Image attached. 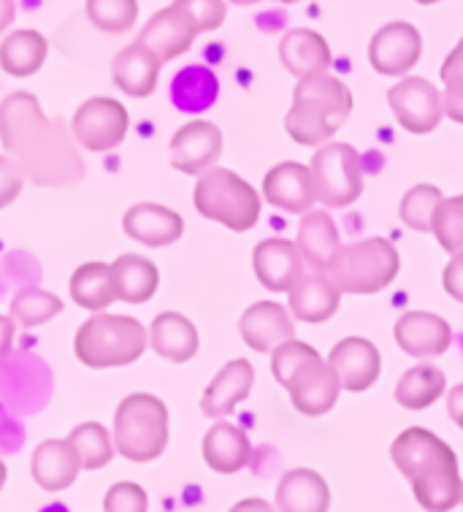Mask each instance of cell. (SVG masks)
<instances>
[{
  "label": "cell",
  "mask_w": 463,
  "mask_h": 512,
  "mask_svg": "<svg viewBox=\"0 0 463 512\" xmlns=\"http://www.w3.org/2000/svg\"><path fill=\"white\" fill-rule=\"evenodd\" d=\"M0 144L36 185H68L84 177V160L60 120L44 114L33 93L0 103Z\"/></svg>",
  "instance_id": "1"
},
{
  "label": "cell",
  "mask_w": 463,
  "mask_h": 512,
  "mask_svg": "<svg viewBox=\"0 0 463 512\" xmlns=\"http://www.w3.org/2000/svg\"><path fill=\"white\" fill-rule=\"evenodd\" d=\"M390 458L412 483L417 504L428 512H450L461 502L463 480L453 447L428 429L412 426L390 445Z\"/></svg>",
  "instance_id": "2"
},
{
  "label": "cell",
  "mask_w": 463,
  "mask_h": 512,
  "mask_svg": "<svg viewBox=\"0 0 463 512\" xmlns=\"http://www.w3.org/2000/svg\"><path fill=\"white\" fill-rule=\"evenodd\" d=\"M352 112V93L334 74L306 76L293 90V106L285 117V131L304 147L328 144Z\"/></svg>",
  "instance_id": "3"
},
{
  "label": "cell",
  "mask_w": 463,
  "mask_h": 512,
  "mask_svg": "<svg viewBox=\"0 0 463 512\" xmlns=\"http://www.w3.org/2000/svg\"><path fill=\"white\" fill-rule=\"evenodd\" d=\"M271 372L279 385L288 388L293 407L309 418L334 410L339 393L344 391L334 366L323 361L315 347L298 339H290L271 353Z\"/></svg>",
  "instance_id": "4"
},
{
  "label": "cell",
  "mask_w": 463,
  "mask_h": 512,
  "mask_svg": "<svg viewBox=\"0 0 463 512\" xmlns=\"http://www.w3.org/2000/svg\"><path fill=\"white\" fill-rule=\"evenodd\" d=\"M149 347V331L136 317L95 312L74 339V353L90 369H120L139 361Z\"/></svg>",
  "instance_id": "5"
},
{
  "label": "cell",
  "mask_w": 463,
  "mask_h": 512,
  "mask_svg": "<svg viewBox=\"0 0 463 512\" xmlns=\"http://www.w3.org/2000/svg\"><path fill=\"white\" fill-rule=\"evenodd\" d=\"M112 439L122 458L155 461L168 447V407L152 393H130L114 412Z\"/></svg>",
  "instance_id": "6"
},
{
  "label": "cell",
  "mask_w": 463,
  "mask_h": 512,
  "mask_svg": "<svg viewBox=\"0 0 463 512\" xmlns=\"http://www.w3.org/2000/svg\"><path fill=\"white\" fill-rule=\"evenodd\" d=\"M399 269L401 258L393 242L374 236L342 247L325 274L339 288V293L369 296L388 288L399 277Z\"/></svg>",
  "instance_id": "7"
},
{
  "label": "cell",
  "mask_w": 463,
  "mask_h": 512,
  "mask_svg": "<svg viewBox=\"0 0 463 512\" xmlns=\"http://www.w3.org/2000/svg\"><path fill=\"white\" fill-rule=\"evenodd\" d=\"M193 201L198 215L236 233L255 228L260 217V196L255 187L228 168H209L206 174H201Z\"/></svg>",
  "instance_id": "8"
},
{
  "label": "cell",
  "mask_w": 463,
  "mask_h": 512,
  "mask_svg": "<svg viewBox=\"0 0 463 512\" xmlns=\"http://www.w3.org/2000/svg\"><path fill=\"white\" fill-rule=\"evenodd\" d=\"M312 182H315L317 201L325 206H350L363 193V163L361 155L344 144V141H328L317 149L312 158Z\"/></svg>",
  "instance_id": "9"
},
{
  "label": "cell",
  "mask_w": 463,
  "mask_h": 512,
  "mask_svg": "<svg viewBox=\"0 0 463 512\" xmlns=\"http://www.w3.org/2000/svg\"><path fill=\"white\" fill-rule=\"evenodd\" d=\"M130 128V114L117 98H90L84 101L71 122V136L87 152H109L125 141Z\"/></svg>",
  "instance_id": "10"
},
{
  "label": "cell",
  "mask_w": 463,
  "mask_h": 512,
  "mask_svg": "<svg viewBox=\"0 0 463 512\" xmlns=\"http://www.w3.org/2000/svg\"><path fill=\"white\" fill-rule=\"evenodd\" d=\"M388 103L393 117L399 120L404 131L423 136L431 133L445 117L442 93L423 76H407L399 84H393L388 93Z\"/></svg>",
  "instance_id": "11"
},
{
  "label": "cell",
  "mask_w": 463,
  "mask_h": 512,
  "mask_svg": "<svg viewBox=\"0 0 463 512\" xmlns=\"http://www.w3.org/2000/svg\"><path fill=\"white\" fill-rule=\"evenodd\" d=\"M423 55V36L409 22H390L371 36L369 63L382 76H404Z\"/></svg>",
  "instance_id": "12"
},
{
  "label": "cell",
  "mask_w": 463,
  "mask_h": 512,
  "mask_svg": "<svg viewBox=\"0 0 463 512\" xmlns=\"http://www.w3.org/2000/svg\"><path fill=\"white\" fill-rule=\"evenodd\" d=\"M223 155V131L206 120H193L182 125L171 139V166L190 177H201L214 168Z\"/></svg>",
  "instance_id": "13"
},
{
  "label": "cell",
  "mask_w": 463,
  "mask_h": 512,
  "mask_svg": "<svg viewBox=\"0 0 463 512\" xmlns=\"http://www.w3.org/2000/svg\"><path fill=\"white\" fill-rule=\"evenodd\" d=\"M239 334L255 353H274L296 334V323L288 307L277 301H258L252 304L239 320Z\"/></svg>",
  "instance_id": "14"
},
{
  "label": "cell",
  "mask_w": 463,
  "mask_h": 512,
  "mask_svg": "<svg viewBox=\"0 0 463 512\" xmlns=\"http://www.w3.org/2000/svg\"><path fill=\"white\" fill-rule=\"evenodd\" d=\"M201 36V30L195 28V22L190 19L182 6H166L160 9L155 17L149 19L144 30H141L139 41L144 47H149L155 55L166 63V60H174V57L185 55L187 49L193 47L195 38Z\"/></svg>",
  "instance_id": "15"
},
{
  "label": "cell",
  "mask_w": 463,
  "mask_h": 512,
  "mask_svg": "<svg viewBox=\"0 0 463 512\" xmlns=\"http://www.w3.org/2000/svg\"><path fill=\"white\" fill-rule=\"evenodd\" d=\"M263 196L271 206L290 212V215L312 212V204L317 201L312 171L301 163H279L263 179Z\"/></svg>",
  "instance_id": "16"
},
{
  "label": "cell",
  "mask_w": 463,
  "mask_h": 512,
  "mask_svg": "<svg viewBox=\"0 0 463 512\" xmlns=\"http://www.w3.org/2000/svg\"><path fill=\"white\" fill-rule=\"evenodd\" d=\"M260 285L271 293H288L304 274V258L296 242L288 239H266L255 247L252 255Z\"/></svg>",
  "instance_id": "17"
},
{
  "label": "cell",
  "mask_w": 463,
  "mask_h": 512,
  "mask_svg": "<svg viewBox=\"0 0 463 512\" xmlns=\"http://www.w3.org/2000/svg\"><path fill=\"white\" fill-rule=\"evenodd\" d=\"M328 364L334 366L336 374H339L344 391L361 393L369 391L371 385L377 382L382 358L380 350L371 345L369 339L350 336V339H342L339 345H334V350L328 355Z\"/></svg>",
  "instance_id": "18"
},
{
  "label": "cell",
  "mask_w": 463,
  "mask_h": 512,
  "mask_svg": "<svg viewBox=\"0 0 463 512\" xmlns=\"http://www.w3.org/2000/svg\"><path fill=\"white\" fill-rule=\"evenodd\" d=\"M396 342L412 358H434L442 355L453 342V328L445 317L434 312H404L393 328Z\"/></svg>",
  "instance_id": "19"
},
{
  "label": "cell",
  "mask_w": 463,
  "mask_h": 512,
  "mask_svg": "<svg viewBox=\"0 0 463 512\" xmlns=\"http://www.w3.org/2000/svg\"><path fill=\"white\" fill-rule=\"evenodd\" d=\"M339 301H342V293L334 282L328 280L325 271L306 269L301 280L288 290L290 315L301 323H312V326L334 317Z\"/></svg>",
  "instance_id": "20"
},
{
  "label": "cell",
  "mask_w": 463,
  "mask_h": 512,
  "mask_svg": "<svg viewBox=\"0 0 463 512\" xmlns=\"http://www.w3.org/2000/svg\"><path fill=\"white\" fill-rule=\"evenodd\" d=\"M122 228L133 242L144 244V247H168L182 239L185 220L168 206L136 204L122 217Z\"/></svg>",
  "instance_id": "21"
},
{
  "label": "cell",
  "mask_w": 463,
  "mask_h": 512,
  "mask_svg": "<svg viewBox=\"0 0 463 512\" xmlns=\"http://www.w3.org/2000/svg\"><path fill=\"white\" fill-rule=\"evenodd\" d=\"M30 472H33L36 485H41L44 491L60 494L76 483V477L82 472V461L68 439H47L36 447Z\"/></svg>",
  "instance_id": "22"
},
{
  "label": "cell",
  "mask_w": 463,
  "mask_h": 512,
  "mask_svg": "<svg viewBox=\"0 0 463 512\" xmlns=\"http://www.w3.org/2000/svg\"><path fill=\"white\" fill-rule=\"evenodd\" d=\"M160 68H163V60L141 41H133L114 57L112 79L130 98H147L158 87Z\"/></svg>",
  "instance_id": "23"
},
{
  "label": "cell",
  "mask_w": 463,
  "mask_h": 512,
  "mask_svg": "<svg viewBox=\"0 0 463 512\" xmlns=\"http://www.w3.org/2000/svg\"><path fill=\"white\" fill-rule=\"evenodd\" d=\"M279 57H282V66L293 76H298V82L306 76L328 74V68L334 66L328 41L309 28H296L285 33L279 41Z\"/></svg>",
  "instance_id": "24"
},
{
  "label": "cell",
  "mask_w": 463,
  "mask_h": 512,
  "mask_svg": "<svg viewBox=\"0 0 463 512\" xmlns=\"http://www.w3.org/2000/svg\"><path fill=\"white\" fill-rule=\"evenodd\" d=\"M255 382V369L247 358H236L231 364H225L220 374L209 382L201 399V410L206 418H225L236 410V404L247 399Z\"/></svg>",
  "instance_id": "25"
},
{
  "label": "cell",
  "mask_w": 463,
  "mask_h": 512,
  "mask_svg": "<svg viewBox=\"0 0 463 512\" xmlns=\"http://www.w3.org/2000/svg\"><path fill=\"white\" fill-rule=\"evenodd\" d=\"M298 250L304 258L306 269L328 271V266L334 263L336 252L342 250L339 242V228H336L334 217L328 215L325 209H312L301 217L298 225Z\"/></svg>",
  "instance_id": "26"
},
{
  "label": "cell",
  "mask_w": 463,
  "mask_h": 512,
  "mask_svg": "<svg viewBox=\"0 0 463 512\" xmlns=\"http://www.w3.org/2000/svg\"><path fill=\"white\" fill-rule=\"evenodd\" d=\"M250 437L233 423H214L204 437V461L217 475H236L250 464Z\"/></svg>",
  "instance_id": "27"
},
{
  "label": "cell",
  "mask_w": 463,
  "mask_h": 512,
  "mask_svg": "<svg viewBox=\"0 0 463 512\" xmlns=\"http://www.w3.org/2000/svg\"><path fill=\"white\" fill-rule=\"evenodd\" d=\"M149 347L171 364H187L198 353V328L179 312H160L149 326Z\"/></svg>",
  "instance_id": "28"
},
{
  "label": "cell",
  "mask_w": 463,
  "mask_h": 512,
  "mask_svg": "<svg viewBox=\"0 0 463 512\" xmlns=\"http://www.w3.org/2000/svg\"><path fill=\"white\" fill-rule=\"evenodd\" d=\"M331 491L323 475L312 469H293L277 485L279 512H328Z\"/></svg>",
  "instance_id": "29"
},
{
  "label": "cell",
  "mask_w": 463,
  "mask_h": 512,
  "mask_svg": "<svg viewBox=\"0 0 463 512\" xmlns=\"http://www.w3.org/2000/svg\"><path fill=\"white\" fill-rule=\"evenodd\" d=\"M49 44L38 30H14L0 41V68L11 76H33L47 63Z\"/></svg>",
  "instance_id": "30"
},
{
  "label": "cell",
  "mask_w": 463,
  "mask_h": 512,
  "mask_svg": "<svg viewBox=\"0 0 463 512\" xmlns=\"http://www.w3.org/2000/svg\"><path fill=\"white\" fill-rule=\"evenodd\" d=\"M114 288H117V298L125 304H144L149 298L158 293L160 271L149 258L141 255H120L112 263Z\"/></svg>",
  "instance_id": "31"
},
{
  "label": "cell",
  "mask_w": 463,
  "mask_h": 512,
  "mask_svg": "<svg viewBox=\"0 0 463 512\" xmlns=\"http://www.w3.org/2000/svg\"><path fill=\"white\" fill-rule=\"evenodd\" d=\"M71 298L90 312H106V307L120 301L114 288L112 263L93 261L79 266L71 277Z\"/></svg>",
  "instance_id": "32"
},
{
  "label": "cell",
  "mask_w": 463,
  "mask_h": 512,
  "mask_svg": "<svg viewBox=\"0 0 463 512\" xmlns=\"http://www.w3.org/2000/svg\"><path fill=\"white\" fill-rule=\"evenodd\" d=\"M217 76L204 66H187L171 82V101L179 112L198 114L206 112L217 101Z\"/></svg>",
  "instance_id": "33"
},
{
  "label": "cell",
  "mask_w": 463,
  "mask_h": 512,
  "mask_svg": "<svg viewBox=\"0 0 463 512\" xmlns=\"http://www.w3.org/2000/svg\"><path fill=\"white\" fill-rule=\"evenodd\" d=\"M447 388L445 372L436 369L431 364L412 366L401 374V380L396 382V401L404 410L420 412L428 410Z\"/></svg>",
  "instance_id": "34"
},
{
  "label": "cell",
  "mask_w": 463,
  "mask_h": 512,
  "mask_svg": "<svg viewBox=\"0 0 463 512\" xmlns=\"http://www.w3.org/2000/svg\"><path fill=\"white\" fill-rule=\"evenodd\" d=\"M65 439L71 442L76 456L82 461V469H87V472H95V469H103L106 464H112L114 453H117L112 434L106 431V426L95 423V420L79 423Z\"/></svg>",
  "instance_id": "35"
},
{
  "label": "cell",
  "mask_w": 463,
  "mask_h": 512,
  "mask_svg": "<svg viewBox=\"0 0 463 512\" xmlns=\"http://www.w3.org/2000/svg\"><path fill=\"white\" fill-rule=\"evenodd\" d=\"M63 312V301L41 288H25L19 290L17 296L11 298L9 315L19 328H38L49 323L52 317Z\"/></svg>",
  "instance_id": "36"
},
{
  "label": "cell",
  "mask_w": 463,
  "mask_h": 512,
  "mask_svg": "<svg viewBox=\"0 0 463 512\" xmlns=\"http://www.w3.org/2000/svg\"><path fill=\"white\" fill-rule=\"evenodd\" d=\"M442 190L434 185H415L407 196L401 198V220L412 231H434L436 209L442 204Z\"/></svg>",
  "instance_id": "37"
},
{
  "label": "cell",
  "mask_w": 463,
  "mask_h": 512,
  "mask_svg": "<svg viewBox=\"0 0 463 512\" xmlns=\"http://www.w3.org/2000/svg\"><path fill=\"white\" fill-rule=\"evenodd\" d=\"M87 19L103 33H125L139 19V0H87Z\"/></svg>",
  "instance_id": "38"
},
{
  "label": "cell",
  "mask_w": 463,
  "mask_h": 512,
  "mask_svg": "<svg viewBox=\"0 0 463 512\" xmlns=\"http://www.w3.org/2000/svg\"><path fill=\"white\" fill-rule=\"evenodd\" d=\"M431 233L436 236V242L442 244V250H447L450 255L463 250V196L442 198Z\"/></svg>",
  "instance_id": "39"
},
{
  "label": "cell",
  "mask_w": 463,
  "mask_h": 512,
  "mask_svg": "<svg viewBox=\"0 0 463 512\" xmlns=\"http://www.w3.org/2000/svg\"><path fill=\"white\" fill-rule=\"evenodd\" d=\"M147 491L139 483H114L103 496V512H147Z\"/></svg>",
  "instance_id": "40"
},
{
  "label": "cell",
  "mask_w": 463,
  "mask_h": 512,
  "mask_svg": "<svg viewBox=\"0 0 463 512\" xmlns=\"http://www.w3.org/2000/svg\"><path fill=\"white\" fill-rule=\"evenodd\" d=\"M176 6H182V9L190 14V19L195 22V28L201 30V33H212L225 22V0H174Z\"/></svg>",
  "instance_id": "41"
},
{
  "label": "cell",
  "mask_w": 463,
  "mask_h": 512,
  "mask_svg": "<svg viewBox=\"0 0 463 512\" xmlns=\"http://www.w3.org/2000/svg\"><path fill=\"white\" fill-rule=\"evenodd\" d=\"M25 168L19 166L11 155H0V209H6L19 198L22 187H25Z\"/></svg>",
  "instance_id": "42"
},
{
  "label": "cell",
  "mask_w": 463,
  "mask_h": 512,
  "mask_svg": "<svg viewBox=\"0 0 463 512\" xmlns=\"http://www.w3.org/2000/svg\"><path fill=\"white\" fill-rule=\"evenodd\" d=\"M439 74H442V84L445 87H463V38L458 41V47L447 55Z\"/></svg>",
  "instance_id": "43"
},
{
  "label": "cell",
  "mask_w": 463,
  "mask_h": 512,
  "mask_svg": "<svg viewBox=\"0 0 463 512\" xmlns=\"http://www.w3.org/2000/svg\"><path fill=\"white\" fill-rule=\"evenodd\" d=\"M442 282H445L447 293H450L455 301H461L463 304V250L455 252L453 258H450Z\"/></svg>",
  "instance_id": "44"
},
{
  "label": "cell",
  "mask_w": 463,
  "mask_h": 512,
  "mask_svg": "<svg viewBox=\"0 0 463 512\" xmlns=\"http://www.w3.org/2000/svg\"><path fill=\"white\" fill-rule=\"evenodd\" d=\"M442 103H445V117L463 125V87H445Z\"/></svg>",
  "instance_id": "45"
},
{
  "label": "cell",
  "mask_w": 463,
  "mask_h": 512,
  "mask_svg": "<svg viewBox=\"0 0 463 512\" xmlns=\"http://www.w3.org/2000/svg\"><path fill=\"white\" fill-rule=\"evenodd\" d=\"M14 331H17V323L11 320V315H0V355H6L11 350Z\"/></svg>",
  "instance_id": "46"
},
{
  "label": "cell",
  "mask_w": 463,
  "mask_h": 512,
  "mask_svg": "<svg viewBox=\"0 0 463 512\" xmlns=\"http://www.w3.org/2000/svg\"><path fill=\"white\" fill-rule=\"evenodd\" d=\"M447 410H450V418L463 429V385H455L450 396H447Z\"/></svg>",
  "instance_id": "47"
},
{
  "label": "cell",
  "mask_w": 463,
  "mask_h": 512,
  "mask_svg": "<svg viewBox=\"0 0 463 512\" xmlns=\"http://www.w3.org/2000/svg\"><path fill=\"white\" fill-rule=\"evenodd\" d=\"M228 512H277V510H274L266 499H244V502L233 504Z\"/></svg>",
  "instance_id": "48"
},
{
  "label": "cell",
  "mask_w": 463,
  "mask_h": 512,
  "mask_svg": "<svg viewBox=\"0 0 463 512\" xmlns=\"http://www.w3.org/2000/svg\"><path fill=\"white\" fill-rule=\"evenodd\" d=\"M17 17V3L14 0H0V33L11 28V22Z\"/></svg>",
  "instance_id": "49"
},
{
  "label": "cell",
  "mask_w": 463,
  "mask_h": 512,
  "mask_svg": "<svg viewBox=\"0 0 463 512\" xmlns=\"http://www.w3.org/2000/svg\"><path fill=\"white\" fill-rule=\"evenodd\" d=\"M6 477H9V469L0 461V491H3V485H6Z\"/></svg>",
  "instance_id": "50"
},
{
  "label": "cell",
  "mask_w": 463,
  "mask_h": 512,
  "mask_svg": "<svg viewBox=\"0 0 463 512\" xmlns=\"http://www.w3.org/2000/svg\"><path fill=\"white\" fill-rule=\"evenodd\" d=\"M236 6H252V3H258V0H231Z\"/></svg>",
  "instance_id": "51"
},
{
  "label": "cell",
  "mask_w": 463,
  "mask_h": 512,
  "mask_svg": "<svg viewBox=\"0 0 463 512\" xmlns=\"http://www.w3.org/2000/svg\"><path fill=\"white\" fill-rule=\"evenodd\" d=\"M420 6H431V3H439V0H417Z\"/></svg>",
  "instance_id": "52"
},
{
  "label": "cell",
  "mask_w": 463,
  "mask_h": 512,
  "mask_svg": "<svg viewBox=\"0 0 463 512\" xmlns=\"http://www.w3.org/2000/svg\"><path fill=\"white\" fill-rule=\"evenodd\" d=\"M279 3H298V0H279Z\"/></svg>",
  "instance_id": "53"
},
{
  "label": "cell",
  "mask_w": 463,
  "mask_h": 512,
  "mask_svg": "<svg viewBox=\"0 0 463 512\" xmlns=\"http://www.w3.org/2000/svg\"><path fill=\"white\" fill-rule=\"evenodd\" d=\"M461 502H463V491H461Z\"/></svg>",
  "instance_id": "54"
}]
</instances>
